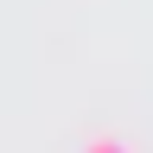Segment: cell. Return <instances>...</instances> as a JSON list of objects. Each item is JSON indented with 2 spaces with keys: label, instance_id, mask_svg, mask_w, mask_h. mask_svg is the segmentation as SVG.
Segmentation results:
<instances>
[{
  "label": "cell",
  "instance_id": "6da1fadb",
  "mask_svg": "<svg viewBox=\"0 0 153 153\" xmlns=\"http://www.w3.org/2000/svg\"><path fill=\"white\" fill-rule=\"evenodd\" d=\"M83 153H134V147H128V140H115V134H89Z\"/></svg>",
  "mask_w": 153,
  "mask_h": 153
}]
</instances>
